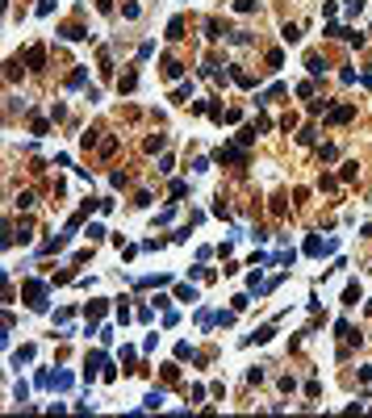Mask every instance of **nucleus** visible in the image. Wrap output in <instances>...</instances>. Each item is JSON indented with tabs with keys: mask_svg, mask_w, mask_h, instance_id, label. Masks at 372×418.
<instances>
[{
	"mask_svg": "<svg viewBox=\"0 0 372 418\" xmlns=\"http://www.w3.org/2000/svg\"><path fill=\"white\" fill-rule=\"evenodd\" d=\"M318 159H322V164H334V159H339V146H334V142H326V146L318 150Z\"/></svg>",
	"mask_w": 372,
	"mask_h": 418,
	"instance_id": "obj_26",
	"label": "nucleus"
},
{
	"mask_svg": "<svg viewBox=\"0 0 372 418\" xmlns=\"http://www.w3.org/2000/svg\"><path fill=\"white\" fill-rule=\"evenodd\" d=\"M234 8L238 13H255V0H234Z\"/></svg>",
	"mask_w": 372,
	"mask_h": 418,
	"instance_id": "obj_46",
	"label": "nucleus"
},
{
	"mask_svg": "<svg viewBox=\"0 0 372 418\" xmlns=\"http://www.w3.org/2000/svg\"><path fill=\"white\" fill-rule=\"evenodd\" d=\"M280 38H284V42H301V26H284Z\"/></svg>",
	"mask_w": 372,
	"mask_h": 418,
	"instance_id": "obj_31",
	"label": "nucleus"
},
{
	"mask_svg": "<svg viewBox=\"0 0 372 418\" xmlns=\"http://www.w3.org/2000/svg\"><path fill=\"white\" fill-rule=\"evenodd\" d=\"M297 126H301L297 113H284V118H280V130H284V134H288V130H297Z\"/></svg>",
	"mask_w": 372,
	"mask_h": 418,
	"instance_id": "obj_30",
	"label": "nucleus"
},
{
	"mask_svg": "<svg viewBox=\"0 0 372 418\" xmlns=\"http://www.w3.org/2000/svg\"><path fill=\"white\" fill-rule=\"evenodd\" d=\"M4 76H8V80H17V76H21V59H8V72H4Z\"/></svg>",
	"mask_w": 372,
	"mask_h": 418,
	"instance_id": "obj_45",
	"label": "nucleus"
},
{
	"mask_svg": "<svg viewBox=\"0 0 372 418\" xmlns=\"http://www.w3.org/2000/svg\"><path fill=\"white\" fill-rule=\"evenodd\" d=\"M104 310H109V301H88V322H96V318H104Z\"/></svg>",
	"mask_w": 372,
	"mask_h": 418,
	"instance_id": "obj_14",
	"label": "nucleus"
},
{
	"mask_svg": "<svg viewBox=\"0 0 372 418\" xmlns=\"http://www.w3.org/2000/svg\"><path fill=\"white\" fill-rule=\"evenodd\" d=\"M142 406H146V410H159V406H164V389H150Z\"/></svg>",
	"mask_w": 372,
	"mask_h": 418,
	"instance_id": "obj_25",
	"label": "nucleus"
},
{
	"mask_svg": "<svg viewBox=\"0 0 372 418\" xmlns=\"http://www.w3.org/2000/svg\"><path fill=\"white\" fill-rule=\"evenodd\" d=\"M88 84V67H76L72 76H67V88H84Z\"/></svg>",
	"mask_w": 372,
	"mask_h": 418,
	"instance_id": "obj_13",
	"label": "nucleus"
},
{
	"mask_svg": "<svg viewBox=\"0 0 372 418\" xmlns=\"http://www.w3.org/2000/svg\"><path fill=\"white\" fill-rule=\"evenodd\" d=\"M72 318H76V306H63V310H54V322H59V326H67Z\"/></svg>",
	"mask_w": 372,
	"mask_h": 418,
	"instance_id": "obj_27",
	"label": "nucleus"
},
{
	"mask_svg": "<svg viewBox=\"0 0 372 418\" xmlns=\"http://www.w3.org/2000/svg\"><path fill=\"white\" fill-rule=\"evenodd\" d=\"M188 196V180H172V201H184Z\"/></svg>",
	"mask_w": 372,
	"mask_h": 418,
	"instance_id": "obj_24",
	"label": "nucleus"
},
{
	"mask_svg": "<svg viewBox=\"0 0 372 418\" xmlns=\"http://www.w3.org/2000/svg\"><path fill=\"white\" fill-rule=\"evenodd\" d=\"M343 4H347V13H352V17H356V13H360V8H364V0H343Z\"/></svg>",
	"mask_w": 372,
	"mask_h": 418,
	"instance_id": "obj_47",
	"label": "nucleus"
},
{
	"mask_svg": "<svg viewBox=\"0 0 372 418\" xmlns=\"http://www.w3.org/2000/svg\"><path fill=\"white\" fill-rule=\"evenodd\" d=\"M168 280H172V276H138V288H159Z\"/></svg>",
	"mask_w": 372,
	"mask_h": 418,
	"instance_id": "obj_16",
	"label": "nucleus"
},
{
	"mask_svg": "<svg viewBox=\"0 0 372 418\" xmlns=\"http://www.w3.org/2000/svg\"><path fill=\"white\" fill-rule=\"evenodd\" d=\"M356 118V104H334V109H326V122L330 126H343V122H352Z\"/></svg>",
	"mask_w": 372,
	"mask_h": 418,
	"instance_id": "obj_4",
	"label": "nucleus"
},
{
	"mask_svg": "<svg viewBox=\"0 0 372 418\" xmlns=\"http://www.w3.org/2000/svg\"><path fill=\"white\" fill-rule=\"evenodd\" d=\"M59 34H63L67 42H84V38H88V30H84V26H63Z\"/></svg>",
	"mask_w": 372,
	"mask_h": 418,
	"instance_id": "obj_10",
	"label": "nucleus"
},
{
	"mask_svg": "<svg viewBox=\"0 0 372 418\" xmlns=\"http://www.w3.org/2000/svg\"><path fill=\"white\" fill-rule=\"evenodd\" d=\"M30 360H34V347L26 343V347H21V352H13V368H21V364H30Z\"/></svg>",
	"mask_w": 372,
	"mask_h": 418,
	"instance_id": "obj_22",
	"label": "nucleus"
},
{
	"mask_svg": "<svg viewBox=\"0 0 372 418\" xmlns=\"http://www.w3.org/2000/svg\"><path fill=\"white\" fill-rule=\"evenodd\" d=\"M192 96V84H180L176 92H172V100H176V104H184V100H188Z\"/></svg>",
	"mask_w": 372,
	"mask_h": 418,
	"instance_id": "obj_29",
	"label": "nucleus"
},
{
	"mask_svg": "<svg viewBox=\"0 0 372 418\" xmlns=\"http://www.w3.org/2000/svg\"><path fill=\"white\" fill-rule=\"evenodd\" d=\"M168 38H172V42H180V38H184V21H180V17H172V21H168Z\"/></svg>",
	"mask_w": 372,
	"mask_h": 418,
	"instance_id": "obj_19",
	"label": "nucleus"
},
{
	"mask_svg": "<svg viewBox=\"0 0 372 418\" xmlns=\"http://www.w3.org/2000/svg\"><path fill=\"white\" fill-rule=\"evenodd\" d=\"M34 385H38V389H50V372H46V368H38V376H34Z\"/></svg>",
	"mask_w": 372,
	"mask_h": 418,
	"instance_id": "obj_37",
	"label": "nucleus"
},
{
	"mask_svg": "<svg viewBox=\"0 0 372 418\" xmlns=\"http://www.w3.org/2000/svg\"><path fill=\"white\" fill-rule=\"evenodd\" d=\"M30 130H34V134H46V130H50V122H46V118H34Z\"/></svg>",
	"mask_w": 372,
	"mask_h": 418,
	"instance_id": "obj_38",
	"label": "nucleus"
},
{
	"mask_svg": "<svg viewBox=\"0 0 372 418\" xmlns=\"http://www.w3.org/2000/svg\"><path fill=\"white\" fill-rule=\"evenodd\" d=\"M176 376H180V368H176V364H164V380H168V385H172Z\"/></svg>",
	"mask_w": 372,
	"mask_h": 418,
	"instance_id": "obj_44",
	"label": "nucleus"
},
{
	"mask_svg": "<svg viewBox=\"0 0 372 418\" xmlns=\"http://www.w3.org/2000/svg\"><path fill=\"white\" fill-rule=\"evenodd\" d=\"M46 297H50V280H38V276L21 280V301H26L34 314H42V310H46Z\"/></svg>",
	"mask_w": 372,
	"mask_h": 418,
	"instance_id": "obj_1",
	"label": "nucleus"
},
{
	"mask_svg": "<svg viewBox=\"0 0 372 418\" xmlns=\"http://www.w3.org/2000/svg\"><path fill=\"white\" fill-rule=\"evenodd\" d=\"M138 13H142V8H138V4H122V17H126V21H134Z\"/></svg>",
	"mask_w": 372,
	"mask_h": 418,
	"instance_id": "obj_43",
	"label": "nucleus"
},
{
	"mask_svg": "<svg viewBox=\"0 0 372 418\" xmlns=\"http://www.w3.org/2000/svg\"><path fill=\"white\" fill-rule=\"evenodd\" d=\"M339 180H356V159H347V164L339 168Z\"/></svg>",
	"mask_w": 372,
	"mask_h": 418,
	"instance_id": "obj_33",
	"label": "nucleus"
},
{
	"mask_svg": "<svg viewBox=\"0 0 372 418\" xmlns=\"http://www.w3.org/2000/svg\"><path fill=\"white\" fill-rule=\"evenodd\" d=\"M360 380H364V385H372V364H364V368H360Z\"/></svg>",
	"mask_w": 372,
	"mask_h": 418,
	"instance_id": "obj_49",
	"label": "nucleus"
},
{
	"mask_svg": "<svg viewBox=\"0 0 372 418\" xmlns=\"http://www.w3.org/2000/svg\"><path fill=\"white\" fill-rule=\"evenodd\" d=\"M164 76H168V80H180V76H184V63L168 54V59H164Z\"/></svg>",
	"mask_w": 372,
	"mask_h": 418,
	"instance_id": "obj_9",
	"label": "nucleus"
},
{
	"mask_svg": "<svg viewBox=\"0 0 372 418\" xmlns=\"http://www.w3.org/2000/svg\"><path fill=\"white\" fill-rule=\"evenodd\" d=\"M196 297H201V293H196L192 284H176V301H188V306H192Z\"/></svg>",
	"mask_w": 372,
	"mask_h": 418,
	"instance_id": "obj_15",
	"label": "nucleus"
},
{
	"mask_svg": "<svg viewBox=\"0 0 372 418\" xmlns=\"http://www.w3.org/2000/svg\"><path fill=\"white\" fill-rule=\"evenodd\" d=\"M230 80H234L238 88H255V76H251V72H242V67H234V72H230Z\"/></svg>",
	"mask_w": 372,
	"mask_h": 418,
	"instance_id": "obj_12",
	"label": "nucleus"
},
{
	"mask_svg": "<svg viewBox=\"0 0 372 418\" xmlns=\"http://www.w3.org/2000/svg\"><path fill=\"white\" fill-rule=\"evenodd\" d=\"M26 63L30 67H46V50H42V46H30V50H26Z\"/></svg>",
	"mask_w": 372,
	"mask_h": 418,
	"instance_id": "obj_11",
	"label": "nucleus"
},
{
	"mask_svg": "<svg viewBox=\"0 0 372 418\" xmlns=\"http://www.w3.org/2000/svg\"><path fill=\"white\" fill-rule=\"evenodd\" d=\"M13 398H17V402H30V385H26V380H17V389H13Z\"/></svg>",
	"mask_w": 372,
	"mask_h": 418,
	"instance_id": "obj_39",
	"label": "nucleus"
},
{
	"mask_svg": "<svg viewBox=\"0 0 372 418\" xmlns=\"http://www.w3.org/2000/svg\"><path fill=\"white\" fill-rule=\"evenodd\" d=\"M360 84H364V88H372V72H364V76H360Z\"/></svg>",
	"mask_w": 372,
	"mask_h": 418,
	"instance_id": "obj_50",
	"label": "nucleus"
},
{
	"mask_svg": "<svg viewBox=\"0 0 372 418\" xmlns=\"http://www.w3.org/2000/svg\"><path fill=\"white\" fill-rule=\"evenodd\" d=\"M360 297H364V293H360V284H356V280H352V284H347V288H343V306H356V301H360Z\"/></svg>",
	"mask_w": 372,
	"mask_h": 418,
	"instance_id": "obj_21",
	"label": "nucleus"
},
{
	"mask_svg": "<svg viewBox=\"0 0 372 418\" xmlns=\"http://www.w3.org/2000/svg\"><path fill=\"white\" fill-rule=\"evenodd\" d=\"M72 385H76V376H72V372H54V376H50V389H59V393H67Z\"/></svg>",
	"mask_w": 372,
	"mask_h": 418,
	"instance_id": "obj_8",
	"label": "nucleus"
},
{
	"mask_svg": "<svg viewBox=\"0 0 372 418\" xmlns=\"http://www.w3.org/2000/svg\"><path fill=\"white\" fill-rule=\"evenodd\" d=\"M222 34H226V30L218 26V21H205V38H209V42H218V38H222Z\"/></svg>",
	"mask_w": 372,
	"mask_h": 418,
	"instance_id": "obj_28",
	"label": "nucleus"
},
{
	"mask_svg": "<svg viewBox=\"0 0 372 418\" xmlns=\"http://www.w3.org/2000/svg\"><path fill=\"white\" fill-rule=\"evenodd\" d=\"M255 138H260V134H255V126H242V130H238V138H234V142H238V146H251V142H255Z\"/></svg>",
	"mask_w": 372,
	"mask_h": 418,
	"instance_id": "obj_20",
	"label": "nucleus"
},
{
	"mask_svg": "<svg viewBox=\"0 0 372 418\" xmlns=\"http://www.w3.org/2000/svg\"><path fill=\"white\" fill-rule=\"evenodd\" d=\"M284 92H288V88H284V84H272V88H268V92H260V96H255V104H260V109H268V104H272V100H276V96H284Z\"/></svg>",
	"mask_w": 372,
	"mask_h": 418,
	"instance_id": "obj_6",
	"label": "nucleus"
},
{
	"mask_svg": "<svg viewBox=\"0 0 372 418\" xmlns=\"http://www.w3.org/2000/svg\"><path fill=\"white\" fill-rule=\"evenodd\" d=\"M272 339H276V326L268 322V326H260L255 334H247V339H242V343H272Z\"/></svg>",
	"mask_w": 372,
	"mask_h": 418,
	"instance_id": "obj_7",
	"label": "nucleus"
},
{
	"mask_svg": "<svg viewBox=\"0 0 372 418\" xmlns=\"http://www.w3.org/2000/svg\"><path fill=\"white\" fill-rule=\"evenodd\" d=\"M334 251V242L330 238H318V234H310L306 238V255H330Z\"/></svg>",
	"mask_w": 372,
	"mask_h": 418,
	"instance_id": "obj_5",
	"label": "nucleus"
},
{
	"mask_svg": "<svg viewBox=\"0 0 372 418\" xmlns=\"http://www.w3.org/2000/svg\"><path fill=\"white\" fill-rule=\"evenodd\" d=\"M104 364H109V356H104V352H88V360H84V380H92Z\"/></svg>",
	"mask_w": 372,
	"mask_h": 418,
	"instance_id": "obj_3",
	"label": "nucleus"
},
{
	"mask_svg": "<svg viewBox=\"0 0 372 418\" xmlns=\"http://www.w3.org/2000/svg\"><path fill=\"white\" fill-rule=\"evenodd\" d=\"M188 276H196V280H214V268H205V260H201V264L188 268Z\"/></svg>",
	"mask_w": 372,
	"mask_h": 418,
	"instance_id": "obj_18",
	"label": "nucleus"
},
{
	"mask_svg": "<svg viewBox=\"0 0 372 418\" xmlns=\"http://www.w3.org/2000/svg\"><path fill=\"white\" fill-rule=\"evenodd\" d=\"M88 238L100 242V238H104V226H100V222H88Z\"/></svg>",
	"mask_w": 372,
	"mask_h": 418,
	"instance_id": "obj_35",
	"label": "nucleus"
},
{
	"mask_svg": "<svg viewBox=\"0 0 372 418\" xmlns=\"http://www.w3.org/2000/svg\"><path fill=\"white\" fill-rule=\"evenodd\" d=\"M134 88H138V76H134V72H126V76L118 80V92H134Z\"/></svg>",
	"mask_w": 372,
	"mask_h": 418,
	"instance_id": "obj_23",
	"label": "nucleus"
},
{
	"mask_svg": "<svg viewBox=\"0 0 372 418\" xmlns=\"http://www.w3.org/2000/svg\"><path fill=\"white\" fill-rule=\"evenodd\" d=\"M176 360H196V352H192L188 343H176Z\"/></svg>",
	"mask_w": 372,
	"mask_h": 418,
	"instance_id": "obj_36",
	"label": "nucleus"
},
{
	"mask_svg": "<svg viewBox=\"0 0 372 418\" xmlns=\"http://www.w3.org/2000/svg\"><path fill=\"white\" fill-rule=\"evenodd\" d=\"M164 142H168L164 134H150V138H146V150H150V155H155V150H164Z\"/></svg>",
	"mask_w": 372,
	"mask_h": 418,
	"instance_id": "obj_32",
	"label": "nucleus"
},
{
	"mask_svg": "<svg viewBox=\"0 0 372 418\" xmlns=\"http://www.w3.org/2000/svg\"><path fill=\"white\" fill-rule=\"evenodd\" d=\"M234 314H238V310H226V314H218V326H234Z\"/></svg>",
	"mask_w": 372,
	"mask_h": 418,
	"instance_id": "obj_40",
	"label": "nucleus"
},
{
	"mask_svg": "<svg viewBox=\"0 0 372 418\" xmlns=\"http://www.w3.org/2000/svg\"><path fill=\"white\" fill-rule=\"evenodd\" d=\"M34 201H38L34 192H17V209H34Z\"/></svg>",
	"mask_w": 372,
	"mask_h": 418,
	"instance_id": "obj_34",
	"label": "nucleus"
},
{
	"mask_svg": "<svg viewBox=\"0 0 372 418\" xmlns=\"http://www.w3.org/2000/svg\"><path fill=\"white\" fill-rule=\"evenodd\" d=\"M306 72L310 76H322V72H326V63H322L318 54H306Z\"/></svg>",
	"mask_w": 372,
	"mask_h": 418,
	"instance_id": "obj_17",
	"label": "nucleus"
},
{
	"mask_svg": "<svg viewBox=\"0 0 372 418\" xmlns=\"http://www.w3.org/2000/svg\"><path fill=\"white\" fill-rule=\"evenodd\" d=\"M218 164H234V168H247L251 164V155H247V146H238V142H226V146H218Z\"/></svg>",
	"mask_w": 372,
	"mask_h": 418,
	"instance_id": "obj_2",
	"label": "nucleus"
},
{
	"mask_svg": "<svg viewBox=\"0 0 372 418\" xmlns=\"http://www.w3.org/2000/svg\"><path fill=\"white\" fill-rule=\"evenodd\" d=\"M50 8H54V0H38V17H46Z\"/></svg>",
	"mask_w": 372,
	"mask_h": 418,
	"instance_id": "obj_48",
	"label": "nucleus"
},
{
	"mask_svg": "<svg viewBox=\"0 0 372 418\" xmlns=\"http://www.w3.org/2000/svg\"><path fill=\"white\" fill-rule=\"evenodd\" d=\"M251 126H255V134H268V130H272V122H268V118H255Z\"/></svg>",
	"mask_w": 372,
	"mask_h": 418,
	"instance_id": "obj_41",
	"label": "nucleus"
},
{
	"mask_svg": "<svg viewBox=\"0 0 372 418\" xmlns=\"http://www.w3.org/2000/svg\"><path fill=\"white\" fill-rule=\"evenodd\" d=\"M264 380V368H247V385H260Z\"/></svg>",
	"mask_w": 372,
	"mask_h": 418,
	"instance_id": "obj_42",
	"label": "nucleus"
}]
</instances>
